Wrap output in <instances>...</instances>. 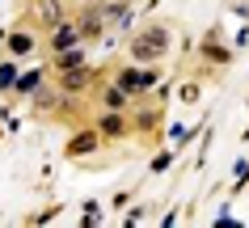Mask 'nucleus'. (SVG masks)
Wrapping results in <instances>:
<instances>
[{"label":"nucleus","instance_id":"f257e3e1","mask_svg":"<svg viewBox=\"0 0 249 228\" xmlns=\"http://www.w3.org/2000/svg\"><path fill=\"white\" fill-rule=\"evenodd\" d=\"M165 47H169V34H165V30L160 26H152V30H144V34H140V38H135V59H140V64H152V59H160V55H165Z\"/></svg>","mask_w":249,"mask_h":228},{"label":"nucleus","instance_id":"f03ea898","mask_svg":"<svg viewBox=\"0 0 249 228\" xmlns=\"http://www.w3.org/2000/svg\"><path fill=\"white\" fill-rule=\"evenodd\" d=\"M148 85H157L152 72H123V76H118V89H123V93H140Z\"/></svg>","mask_w":249,"mask_h":228},{"label":"nucleus","instance_id":"7ed1b4c3","mask_svg":"<svg viewBox=\"0 0 249 228\" xmlns=\"http://www.w3.org/2000/svg\"><path fill=\"white\" fill-rule=\"evenodd\" d=\"M34 13H38V21L42 26H59V0H38V4H34Z\"/></svg>","mask_w":249,"mask_h":228},{"label":"nucleus","instance_id":"20e7f679","mask_svg":"<svg viewBox=\"0 0 249 228\" xmlns=\"http://www.w3.org/2000/svg\"><path fill=\"white\" fill-rule=\"evenodd\" d=\"M72 42H76V30H72V26H55V34H51L55 51H59V47H72Z\"/></svg>","mask_w":249,"mask_h":228},{"label":"nucleus","instance_id":"39448f33","mask_svg":"<svg viewBox=\"0 0 249 228\" xmlns=\"http://www.w3.org/2000/svg\"><path fill=\"white\" fill-rule=\"evenodd\" d=\"M9 51L13 55H30L34 51V38H30V34H13V38H9Z\"/></svg>","mask_w":249,"mask_h":228},{"label":"nucleus","instance_id":"423d86ee","mask_svg":"<svg viewBox=\"0 0 249 228\" xmlns=\"http://www.w3.org/2000/svg\"><path fill=\"white\" fill-rule=\"evenodd\" d=\"M80 59H85V51H64V55H55V64H59V68H80Z\"/></svg>","mask_w":249,"mask_h":228},{"label":"nucleus","instance_id":"0eeeda50","mask_svg":"<svg viewBox=\"0 0 249 228\" xmlns=\"http://www.w3.org/2000/svg\"><path fill=\"white\" fill-rule=\"evenodd\" d=\"M80 34H102V17H97V13H85V21H80Z\"/></svg>","mask_w":249,"mask_h":228},{"label":"nucleus","instance_id":"6e6552de","mask_svg":"<svg viewBox=\"0 0 249 228\" xmlns=\"http://www.w3.org/2000/svg\"><path fill=\"white\" fill-rule=\"evenodd\" d=\"M102 131L106 135H118V131H123V114H106V119H102Z\"/></svg>","mask_w":249,"mask_h":228},{"label":"nucleus","instance_id":"1a4fd4ad","mask_svg":"<svg viewBox=\"0 0 249 228\" xmlns=\"http://www.w3.org/2000/svg\"><path fill=\"white\" fill-rule=\"evenodd\" d=\"M38 72H26V76H21V81H17V89H21V93H34V89H38Z\"/></svg>","mask_w":249,"mask_h":228},{"label":"nucleus","instance_id":"9d476101","mask_svg":"<svg viewBox=\"0 0 249 228\" xmlns=\"http://www.w3.org/2000/svg\"><path fill=\"white\" fill-rule=\"evenodd\" d=\"M64 89H68V93L85 89V72H72V76H64Z\"/></svg>","mask_w":249,"mask_h":228},{"label":"nucleus","instance_id":"9b49d317","mask_svg":"<svg viewBox=\"0 0 249 228\" xmlns=\"http://www.w3.org/2000/svg\"><path fill=\"white\" fill-rule=\"evenodd\" d=\"M123 97H127L123 89H110V93H106V102H110V106H123Z\"/></svg>","mask_w":249,"mask_h":228},{"label":"nucleus","instance_id":"f8f14e48","mask_svg":"<svg viewBox=\"0 0 249 228\" xmlns=\"http://www.w3.org/2000/svg\"><path fill=\"white\" fill-rule=\"evenodd\" d=\"M89 144H93V135H80V140H72V152H85Z\"/></svg>","mask_w":249,"mask_h":228}]
</instances>
